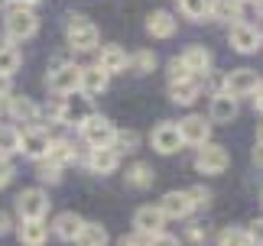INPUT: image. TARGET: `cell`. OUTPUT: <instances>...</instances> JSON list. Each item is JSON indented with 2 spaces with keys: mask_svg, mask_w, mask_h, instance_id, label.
I'll list each match as a JSON object with an SVG mask.
<instances>
[{
  "mask_svg": "<svg viewBox=\"0 0 263 246\" xmlns=\"http://www.w3.org/2000/svg\"><path fill=\"white\" fill-rule=\"evenodd\" d=\"M65 43L72 52H95L101 43V33L85 13H72L65 23Z\"/></svg>",
  "mask_w": 263,
  "mask_h": 246,
  "instance_id": "6da1fadb",
  "label": "cell"
},
{
  "mask_svg": "<svg viewBox=\"0 0 263 246\" xmlns=\"http://www.w3.org/2000/svg\"><path fill=\"white\" fill-rule=\"evenodd\" d=\"M4 33H7V43H23V39H33L39 33V16L26 7H10L4 13Z\"/></svg>",
  "mask_w": 263,
  "mask_h": 246,
  "instance_id": "7a4b0ae2",
  "label": "cell"
},
{
  "mask_svg": "<svg viewBox=\"0 0 263 246\" xmlns=\"http://www.w3.org/2000/svg\"><path fill=\"white\" fill-rule=\"evenodd\" d=\"M91 117H95V104H91V97L78 94V91L59 100V117H55V123H62V127H75V130H82Z\"/></svg>",
  "mask_w": 263,
  "mask_h": 246,
  "instance_id": "3957f363",
  "label": "cell"
},
{
  "mask_svg": "<svg viewBox=\"0 0 263 246\" xmlns=\"http://www.w3.org/2000/svg\"><path fill=\"white\" fill-rule=\"evenodd\" d=\"M49 194L46 188H23L16 194V214H20V220H46V214H49Z\"/></svg>",
  "mask_w": 263,
  "mask_h": 246,
  "instance_id": "277c9868",
  "label": "cell"
},
{
  "mask_svg": "<svg viewBox=\"0 0 263 246\" xmlns=\"http://www.w3.org/2000/svg\"><path fill=\"white\" fill-rule=\"evenodd\" d=\"M78 85H82V65H75V61H68V65H62V68H55V71L46 75V88L52 91L55 97L75 94Z\"/></svg>",
  "mask_w": 263,
  "mask_h": 246,
  "instance_id": "5b68a950",
  "label": "cell"
},
{
  "mask_svg": "<svg viewBox=\"0 0 263 246\" xmlns=\"http://www.w3.org/2000/svg\"><path fill=\"white\" fill-rule=\"evenodd\" d=\"M49 146H52V136H49L46 127H26L20 130V152L33 162H43L49 156Z\"/></svg>",
  "mask_w": 263,
  "mask_h": 246,
  "instance_id": "8992f818",
  "label": "cell"
},
{
  "mask_svg": "<svg viewBox=\"0 0 263 246\" xmlns=\"http://www.w3.org/2000/svg\"><path fill=\"white\" fill-rule=\"evenodd\" d=\"M228 166H231V156H228V149L221 146V142H205V146H198L195 169L201 175H221Z\"/></svg>",
  "mask_w": 263,
  "mask_h": 246,
  "instance_id": "52a82bcc",
  "label": "cell"
},
{
  "mask_svg": "<svg viewBox=\"0 0 263 246\" xmlns=\"http://www.w3.org/2000/svg\"><path fill=\"white\" fill-rule=\"evenodd\" d=\"M179 136H182V146H205L211 142V123L201 117V114H189L176 123Z\"/></svg>",
  "mask_w": 263,
  "mask_h": 246,
  "instance_id": "ba28073f",
  "label": "cell"
},
{
  "mask_svg": "<svg viewBox=\"0 0 263 246\" xmlns=\"http://www.w3.org/2000/svg\"><path fill=\"white\" fill-rule=\"evenodd\" d=\"M78 133H82V139L88 142L91 149H104V146H110V142H114L117 127H114V123H110L107 117L95 114V117H91V120H88V123H85V127L78 130Z\"/></svg>",
  "mask_w": 263,
  "mask_h": 246,
  "instance_id": "9c48e42d",
  "label": "cell"
},
{
  "mask_svg": "<svg viewBox=\"0 0 263 246\" xmlns=\"http://www.w3.org/2000/svg\"><path fill=\"white\" fill-rule=\"evenodd\" d=\"M228 43H231V49L234 52H240V55H254L257 49H260V43H263V36H260V29L257 26H250V23H234L228 29Z\"/></svg>",
  "mask_w": 263,
  "mask_h": 246,
  "instance_id": "30bf717a",
  "label": "cell"
},
{
  "mask_svg": "<svg viewBox=\"0 0 263 246\" xmlns=\"http://www.w3.org/2000/svg\"><path fill=\"white\" fill-rule=\"evenodd\" d=\"M260 85V75L254 68H231L224 75V91L231 97H250Z\"/></svg>",
  "mask_w": 263,
  "mask_h": 246,
  "instance_id": "8fae6325",
  "label": "cell"
},
{
  "mask_svg": "<svg viewBox=\"0 0 263 246\" xmlns=\"http://www.w3.org/2000/svg\"><path fill=\"white\" fill-rule=\"evenodd\" d=\"M166 217L163 211L156 208V204H143V208H137L134 214V233H140V237H156V233H166Z\"/></svg>",
  "mask_w": 263,
  "mask_h": 246,
  "instance_id": "7c38bea8",
  "label": "cell"
},
{
  "mask_svg": "<svg viewBox=\"0 0 263 246\" xmlns=\"http://www.w3.org/2000/svg\"><path fill=\"white\" fill-rule=\"evenodd\" d=\"M237 114H240L237 97H231L228 91H215V94H211L208 123H231V120H237Z\"/></svg>",
  "mask_w": 263,
  "mask_h": 246,
  "instance_id": "4fadbf2b",
  "label": "cell"
},
{
  "mask_svg": "<svg viewBox=\"0 0 263 246\" xmlns=\"http://www.w3.org/2000/svg\"><path fill=\"white\" fill-rule=\"evenodd\" d=\"M149 142H153V149L159 152V156H176V152L182 149V136L176 130V123H159V127H153V133H149Z\"/></svg>",
  "mask_w": 263,
  "mask_h": 246,
  "instance_id": "5bb4252c",
  "label": "cell"
},
{
  "mask_svg": "<svg viewBox=\"0 0 263 246\" xmlns=\"http://www.w3.org/2000/svg\"><path fill=\"white\" fill-rule=\"evenodd\" d=\"M159 211H163V217L169 220H185L192 211H195V204H192V198H189V191H166L163 194V201L156 204Z\"/></svg>",
  "mask_w": 263,
  "mask_h": 246,
  "instance_id": "9a60e30c",
  "label": "cell"
},
{
  "mask_svg": "<svg viewBox=\"0 0 263 246\" xmlns=\"http://www.w3.org/2000/svg\"><path fill=\"white\" fill-rule=\"evenodd\" d=\"M7 117L13 123H26V127H39V104L33 97H10L7 100Z\"/></svg>",
  "mask_w": 263,
  "mask_h": 246,
  "instance_id": "2e32d148",
  "label": "cell"
},
{
  "mask_svg": "<svg viewBox=\"0 0 263 246\" xmlns=\"http://www.w3.org/2000/svg\"><path fill=\"white\" fill-rule=\"evenodd\" d=\"M110 85V75L107 71H101L98 65H82V85H78V94H85V97H98V94H104Z\"/></svg>",
  "mask_w": 263,
  "mask_h": 246,
  "instance_id": "e0dca14e",
  "label": "cell"
},
{
  "mask_svg": "<svg viewBox=\"0 0 263 246\" xmlns=\"http://www.w3.org/2000/svg\"><path fill=\"white\" fill-rule=\"evenodd\" d=\"M182 58V65L189 68V75L192 78H201V75H208V68H211V52L205 46H185V52L179 55Z\"/></svg>",
  "mask_w": 263,
  "mask_h": 246,
  "instance_id": "ac0fdd59",
  "label": "cell"
},
{
  "mask_svg": "<svg viewBox=\"0 0 263 246\" xmlns=\"http://www.w3.org/2000/svg\"><path fill=\"white\" fill-rule=\"evenodd\" d=\"M201 97V78H189V81H169V100L182 107H192Z\"/></svg>",
  "mask_w": 263,
  "mask_h": 246,
  "instance_id": "d6986e66",
  "label": "cell"
},
{
  "mask_svg": "<svg viewBox=\"0 0 263 246\" xmlns=\"http://www.w3.org/2000/svg\"><path fill=\"white\" fill-rule=\"evenodd\" d=\"M88 169L95 172V175H114L117 172V166H120V156L110 146H104V149H88Z\"/></svg>",
  "mask_w": 263,
  "mask_h": 246,
  "instance_id": "ffe728a7",
  "label": "cell"
},
{
  "mask_svg": "<svg viewBox=\"0 0 263 246\" xmlns=\"http://www.w3.org/2000/svg\"><path fill=\"white\" fill-rule=\"evenodd\" d=\"M82 217H78L75 211H62V214H55V220L49 223V230L55 233L59 240H65V243H75V237H78V230H82Z\"/></svg>",
  "mask_w": 263,
  "mask_h": 246,
  "instance_id": "44dd1931",
  "label": "cell"
},
{
  "mask_svg": "<svg viewBox=\"0 0 263 246\" xmlns=\"http://www.w3.org/2000/svg\"><path fill=\"white\" fill-rule=\"evenodd\" d=\"M176 16L169 13V10H153V13L146 16V33L153 39H173L176 36Z\"/></svg>",
  "mask_w": 263,
  "mask_h": 246,
  "instance_id": "7402d4cb",
  "label": "cell"
},
{
  "mask_svg": "<svg viewBox=\"0 0 263 246\" xmlns=\"http://www.w3.org/2000/svg\"><path fill=\"white\" fill-rule=\"evenodd\" d=\"M208 16L234 26V23L244 19V4H240V0H208Z\"/></svg>",
  "mask_w": 263,
  "mask_h": 246,
  "instance_id": "603a6c76",
  "label": "cell"
},
{
  "mask_svg": "<svg viewBox=\"0 0 263 246\" xmlns=\"http://www.w3.org/2000/svg\"><path fill=\"white\" fill-rule=\"evenodd\" d=\"M95 65L101 68V71H107V75H124L127 71V52L120 46H104L98 52V61Z\"/></svg>",
  "mask_w": 263,
  "mask_h": 246,
  "instance_id": "cb8c5ba5",
  "label": "cell"
},
{
  "mask_svg": "<svg viewBox=\"0 0 263 246\" xmlns=\"http://www.w3.org/2000/svg\"><path fill=\"white\" fill-rule=\"evenodd\" d=\"M16 240L23 246H43L49 240V223L46 220H20Z\"/></svg>",
  "mask_w": 263,
  "mask_h": 246,
  "instance_id": "d4e9b609",
  "label": "cell"
},
{
  "mask_svg": "<svg viewBox=\"0 0 263 246\" xmlns=\"http://www.w3.org/2000/svg\"><path fill=\"white\" fill-rule=\"evenodd\" d=\"M127 188H134V191H146V188H153V181H156V172L146 166V162H134V166L127 169Z\"/></svg>",
  "mask_w": 263,
  "mask_h": 246,
  "instance_id": "484cf974",
  "label": "cell"
},
{
  "mask_svg": "<svg viewBox=\"0 0 263 246\" xmlns=\"http://www.w3.org/2000/svg\"><path fill=\"white\" fill-rule=\"evenodd\" d=\"M107 243H110L107 227H101L95 220H85L82 230H78V237H75V246H107Z\"/></svg>",
  "mask_w": 263,
  "mask_h": 246,
  "instance_id": "4316f807",
  "label": "cell"
},
{
  "mask_svg": "<svg viewBox=\"0 0 263 246\" xmlns=\"http://www.w3.org/2000/svg\"><path fill=\"white\" fill-rule=\"evenodd\" d=\"M52 166H59V169H65L68 162H78V152H75V146L68 139H52V146H49V156H46Z\"/></svg>",
  "mask_w": 263,
  "mask_h": 246,
  "instance_id": "83f0119b",
  "label": "cell"
},
{
  "mask_svg": "<svg viewBox=\"0 0 263 246\" xmlns=\"http://www.w3.org/2000/svg\"><path fill=\"white\" fill-rule=\"evenodd\" d=\"M20 152V127L0 123V159H10Z\"/></svg>",
  "mask_w": 263,
  "mask_h": 246,
  "instance_id": "f1b7e54d",
  "label": "cell"
},
{
  "mask_svg": "<svg viewBox=\"0 0 263 246\" xmlns=\"http://www.w3.org/2000/svg\"><path fill=\"white\" fill-rule=\"evenodd\" d=\"M20 61H23L20 49L4 43V46H0V78H13L16 71H20Z\"/></svg>",
  "mask_w": 263,
  "mask_h": 246,
  "instance_id": "f546056e",
  "label": "cell"
},
{
  "mask_svg": "<svg viewBox=\"0 0 263 246\" xmlns=\"http://www.w3.org/2000/svg\"><path fill=\"white\" fill-rule=\"evenodd\" d=\"M153 68H156V52H149V49H137L134 55H127V71H134V75H149Z\"/></svg>",
  "mask_w": 263,
  "mask_h": 246,
  "instance_id": "4dcf8cb0",
  "label": "cell"
},
{
  "mask_svg": "<svg viewBox=\"0 0 263 246\" xmlns=\"http://www.w3.org/2000/svg\"><path fill=\"white\" fill-rule=\"evenodd\" d=\"M110 149H114L117 156H124V152H137V149H140V133H137V130H117V133H114V142H110Z\"/></svg>",
  "mask_w": 263,
  "mask_h": 246,
  "instance_id": "1f68e13d",
  "label": "cell"
},
{
  "mask_svg": "<svg viewBox=\"0 0 263 246\" xmlns=\"http://www.w3.org/2000/svg\"><path fill=\"white\" fill-rule=\"evenodd\" d=\"M179 13L192 23H201L208 16V0H179Z\"/></svg>",
  "mask_w": 263,
  "mask_h": 246,
  "instance_id": "d6a6232c",
  "label": "cell"
},
{
  "mask_svg": "<svg viewBox=\"0 0 263 246\" xmlns=\"http://www.w3.org/2000/svg\"><path fill=\"white\" fill-rule=\"evenodd\" d=\"M218 246H250L247 227H224L218 233Z\"/></svg>",
  "mask_w": 263,
  "mask_h": 246,
  "instance_id": "836d02e7",
  "label": "cell"
},
{
  "mask_svg": "<svg viewBox=\"0 0 263 246\" xmlns=\"http://www.w3.org/2000/svg\"><path fill=\"white\" fill-rule=\"evenodd\" d=\"M36 178L43 181V184H59V181H62V169L52 166L49 159H43V162H39V169H36Z\"/></svg>",
  "mask_w": 263,
  "mask_h": 246,
  "instance_id": "e575fe53",
  "label": "cell"
},
{
  "mask_svg": "<svg viewBox=\"0 0 263 246\" xmlns=\"http://www.w3.org/2000/svg\"><path fill=\"white\" fill-rule=\"evenodd\" d=\"M166 71H169V81H189V78H192V75H189V68L182 65V58H179V55H173V58H169Z\"/></svg>",
  "mask_w": 263,
  "mask_h": 246,
  "instance_id": "d590c367",
  "label": "cell"
},
{
  "mask_svg": "<svg viewBox=\"0 0 263 246\" xmlns=\"http://www.w3.org/2000/svg\"><path fill=\"white\" fill-rule=\"evenodd\" d=\"M247 237H250V246H263V217L247 223Z\"/></svg>",
  "mask_w": 263,
  "mask_h": 246,
  "instance_id": "8d00e7d4",
  "label": "cell"
},
{
  "mask_svg": "<svg viewBox=\"0 0 263 246\" xmlns=\"http://www.w3.org/2000/svg\"><path fill=\"white\" fill-rule=\"evenodd\" d=\"M189 198H192V204H195V208H205V204L211 201V191L201 188V184H195V188H189Z\"/></svg>",
  "mask_w": 263,
  "mask_h": 246,
  "instance_id": "74e56055",
  "label": "cell"
},
{
  "mask_svg": "<svg viewBox=\"0 0 263 246\" xmlns=\"http://www.w3.org/2000/svg\"><path fill=\"white\" fill-rule=\"evenodd\" d=\"M185 237H189V243H195V246H201L208 240V230L201 227V223H189V230H185Z\"/></svg>",
  "mask_w": 263,
  "mask_h": 246,
  "instance_id": "f35d334b",
  "label": "cell"
},
{
  "mask_svg": "<svg viewBox=\"0 0 263 246\" xmlns=\"http://www.w3.org/2000/svg\"><path fill=\"white\" fill-rule=\"evenodd\" d=\"M13 175H16L13 162H10V159H0V188H7V184L13 181Z\"/></svg>",
  "mask_w": 263,
  "mask_h": 246,
  "instance_id": "ab89813d",
  "label": "cell"
},
{
  "mask_svg": "<svg viewBox=\"0 0 263 246\" xmlns=\"http://www.w3.org/2000/svg\"><path fill=\"white\" fill-rule=\"evenodd\" d=\"M146 246H182L179 237H173V233H156V237H149Z\"/></svg>",
  "mask_w": 263,
  "mask_h": 246,
  "instance_id": "60d3db41",
  "label": "cell"
},
{
  "mask_svg": "<svg viewBox=\"0 0 263 246\" xmlns=\"http://www.w3.org/2000/svg\"><path fill=\"white\" fill-rule=\"evenodd\" d=\"M117 246H146V237H140V233H134V237H120Z\"/></svg>",
  "mask_w": 263,
  "mask_h": 246,
  "instance_id": "b9f144b4",
  "label": "cell"
},
{
  "mask_svg": "<svg viewBox=\"0 0 263 246\" xmlns=\"http://www.w3.org/2000/svg\"><path fill=\"white\" fill-rule=\"evenodd\" d=\"M10 230H13V217H10L7 211H0V237H7Z\"/></svg>",
  "mask_w": 263,
  "mask_h": 246,
  "instance_id": "7bdbcfd3",
  "label": "cell"
},
{
  "mask_svg": "<svg viewBox=\"0 0 263 246\" xmlns=\"http://www.w3.org/2000/svg\"><path fill=\"white\" fill-rule=\"evenodd\" d=\"M250 159H254V166H257V169H263V139L254 142V152H250Z\"/></svg>",
  "mask_w": 263,
  "mask_h": 246,
  "instance_id": "ee69618b",
  "label": "cell"
},
{
  "mask_svg": "<svg viewBox=\"0 0 263 246\" xmlns=\"http://www.w3.org/2000/svg\"><path fill=\"white\" fill-rule=\"evenodd\" d=\"M250 97H254V107H257V114H263V81L257 85V91H254Z\"/></svg>",
  "mask_w": 263,
  "mask_h": 246,
  "instance_id": "f6af8a7d",
  "label": "cell"
},
{
  "mask_svg": "<svg viewBox=\"0 0 263 246\" xmlns=\"http://www.w3.org/2000/svg\"><path fill=\"white\" fill-rule=\"evenodd\" d=\"M62 65H68V55H52V58H49V71H55Z\"/></svg>",
  "mask_w": 263,
  "mask_h": 246,
  "instance_id": "bcb514c9",
  "label": "cell"
},
{
  "mask_svg": "<svg viewBox=\"0 0 263 246\" xmlns=\"http://www.w3.org/2000/svg\"><path fill=\"white\" fill-rule=\"evenodd\" d=\"M0 97H13V85H10V78H0Z\"/></svg>",
  "mask_w": 263,
  "mask_h": 246,
  "instance_id": "7dc6e473",
  "label": "cell"
},
{
  "mask_svg": "<svg viewBox=\"0 0 263 246\" xmlns=\"http://www.w3.org/2000/svg\"><path fill=\"white\" fill-rule=\"evenodd\" d=\"M10 4H13V7H26V10H33L39 0H10Z\"/></svg>",
  "mask_w": 263,
  "mask_h": 246,
  "instance_id": "c3c4849f",
  "label": "cell"
},
{
  "mask_svg": "<svg viewBox=\"0 0 263 246\" xmlns=\"http://www.w3.org/2000/svg\"><path fill=\"white\" fill-rule=\"evenodd\" d=\"M7 100H10V97H0V120L7 117Z\"/></svg>",
  "mask_w": 263,
  "mask_h": 246,
  "instance_id": "681fc988",
  "label": "cell"
},
{
  "mask_svg": "<svg viewBox=\"0 0 263 246\" xmlns=\"http://www.w3.org/2000/svg\"><path fill=\"white\" fill-rule=\"evenodd\" d=\"M254 7H257V13L263 16V0H254Z\"/></svg>",
  "mask_w": 263,
  "mask_h": 246,
  "instance_id": "f907efd6",
  "label": "cell"
},
{
  "mask_svg": "<svg viewBox=\"0 0 263 246\" xmlns=\"http://www.w3.org/2000/svg\"><path fill=\"white\" fill-rule=\"evenodd\" d=\"M257 139H263V123H260V127H257Z\"/></svg>",
  "mask_w": 263,
  "mask_h": 246,
  "instance_id": "816d5d0a",
  "label": "cell"
},
{
  "mask_svg": "<svg viewBox=\"0 0 263 246\" xmlns=\"http://www.w3.org/2000/svg\"><path fill=\"white\" fill-rule=\"evenodd\" d=\"M240 4H247V0H240Z\"/></svg>",
  "mask_w": 263,
  "mask_h": 246,
  "instance_id": "f5cc1de1",
  "label": "cell"
},
{
  "mask_svg": "<svg viewBox=\"0 0 263 246\" xmlns=\"http://www.w3.org/2000/svg\"><path fill=\"white\" fill-rule=\"evenodd\" d=\"M260 201H263V198H260Z\"/></svg>",
  "mask_w": 263,
  "mask_h": 246,
  "instance_id": "db71d44e",
  "label": "cell"
}]
</instances>
